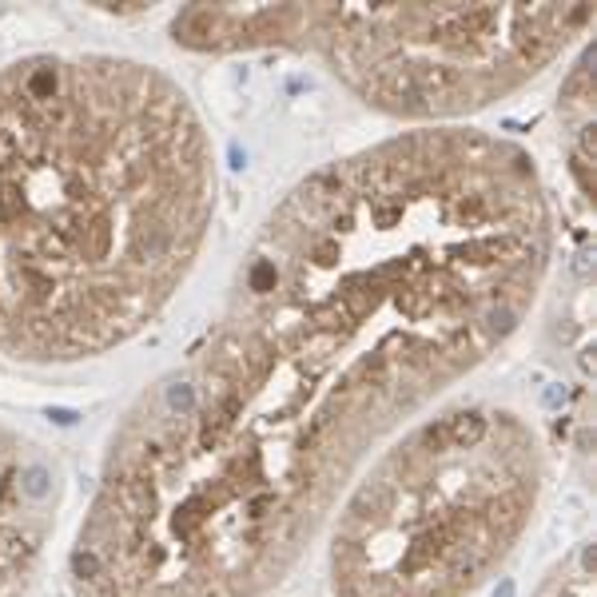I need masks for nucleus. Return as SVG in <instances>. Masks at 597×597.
Listing matches in <instances>:
<instances>
[{"instance_id":"f257e3e1","label":"nucleus","mask_w":597,"mask_h":597,"mask_svg":"<svg viewBox=\"0 0 597 597\" xmlns=\"http://www.w3.org/2000/svg\"><path fill=\"white\" fill-rule=\"evenodd\" d=\"M554 239L542 171L494 132L410 128L303 176L108 438L72 597L275 594L371 450L522 331Z\"/></svg>"},{"instance_id":"f03ea898","label":"nucleus","mask_w":597,"mask_h":597,"mask_svg":"<svg viewBox=\"0 0 597 597\" xmlns=\"http://www.w3.org/2000/svg\"><path fill=\"white\" fill-rule=\"evenodd\" d=\"M215 219V148L128 56L0 65V359H100L160 319Z\"/></svg>"},{"instance_id":"7ed1b4c3","label":"nucleus","mask_w":597,"mask_h":597,"mask_svg":"<svg viewBox=\"0 0 597 597\" xmlns=\"http://www.w3.org/2000/svg\"><path fill=\"white\" fill-rule=\"evenodd\" d=\"M542 491V438L514 406L418 418L331 514V597H474L518 554Z\"/></svg>"},{"instance_id":"20e7f679","label":"nucleus","mask_w":597,"mask_h":597,"mask_svg":"<svg viewBox=\"0 0 597 597\" xmlns=\"http://www.w3.org/2000/svg\"><path fill=\"white\" fill-rule=\"evenodd\" d=\"M589 24V4H192L171 16V44L307 53L371 112L454 128L530 88Z\"/></svg>"},{"instance_id":"39448f33","label":"nucleus","mask_w":597,"mask_h":597,"mask_svg":"<svg viewBox=\"0 0 597 597\" xmlns=\"http://www.w3.org/2000/svg\"><path fill=\"white\" fill-rule=\"evenodd\" d=\"M65 502V474L24 430L0 423V597H29Z\"/></svg>"},{"instance_id":"423d86ee","label":"nucleus","mask_w":597,"mask_h":597,"mask_svg":"<svg viewBox=\"0 0 597 597\" xmlns=\"http://www.w3.org/2000/svg\"><path fill=\"white\" fill-rule=\"evenodd\" d=\"M557 128H562V160L574 183V200L589 207L594 203V48L589 44H582V56L565 76Z\"/></svg>"},{"instance_id":"0eeeda50","label":"nucleus","mask_w":597,"mask_h":597,"mask_svg":"<svg viewBox=\"0 0 597 597\" xmlns=\"http://www.w3.org/2000/svg\"><path fill=\"white\" fill-rule=\"evenodd\" d=\"M530 597H594V550H589V542H577L570 554L557 557Z\"/></svg>"}]
</instances>
